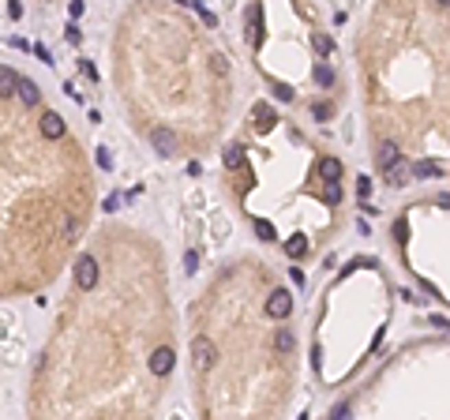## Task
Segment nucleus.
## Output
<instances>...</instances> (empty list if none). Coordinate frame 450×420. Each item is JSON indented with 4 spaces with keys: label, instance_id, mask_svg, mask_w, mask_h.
Listing matches in <instances>:
<instances>
[{
    "label": "nucleus",
    "instance_id": "34",
    "mask_svg": "<svg viewBox=\"0 0 450 420\" xmlns=\"http://www.w3.org/2000/svg\"><path fill=\"white\" fill-rule=\"evenodd\" d=\"M83 75H86V79H98V68H94L91 60H83Z\"/></svg>",
    "mask_w": 450,
    "mask_h": 420
},
{
    "label": "nucleus",
    "instance_id": "27",
    "mask_svg": "<svg viewBox=\"0 0 450 420\" xmlns=\"http://www.w3.org/2000/svg\"><path fill=\"white\" fill-rule=\"evenodd\" d=\"M83 0H68V15H71V19H79V15H83Z\"/></svg>",
    "mask_w": 450,
    "mask_h": 420
},
{
    "label": "nucleus",
    "instance_id": "7",
    "mask_svg": "<svg viewBox=\"0 0 450 420\" xmlns=\"http://www.w3.org/2000/svg\"><path fill=\"white\" fill-rule=\"evenodd\" d=\"M42 136L45 139H60L64 136V116L60 113H45L42 116Z\"/></svg>",
    "mask_w": 450,
    "mask_h": 420
},
{
    "label": "nucleus",
    "instance_id": "22",
    "mask_svg": "<svg viewBox=\"0 0 450 420\" xmlns=\"http://www.w3.org/2000/svg\"><path fill=\"white\" fill-rule=\"evenodd\" d=\"M316 83H319V86H331V83H334V71L327 68V64H316Z\"/></svg>",
    "mask_w": 450,
    "mask_h": 420
},
{
    "label": "nucleus",
    "instance_id": "1",
    "mask_svg": "<svg viewBox=\"0 0 450 420\" xmlns=\"http://www.w3.org/2000/svg\"><path fill=\"white\" fill-rule=\"evenodd\" d=\"M191 364H196V371H211L214 364H218V345H214L206 334L191 338Z\"/></svg>",
    "mask_w": 450,
    "mask_h": 420
},
{
    "label": "nucleus",
    "instance_id": "2",
    "mask_svg": "<svg viewBox=\"0 0 450 420\" xmlns=\"http://www.w3.org/2000/svg\"><path fill=\"white\" fill-rule=\"evenodd\" d=\"M75 285L83 293H91L94 285H98V259L94 256H79L75 259Z\"/></svg>",
    "mask_w": 450,
    "mask_h": 420
},
{
    "label": "nucleus",
    "instance_id": "5",
    "mask_svg": "<svg viewBox=\"0 0 450 420\" xmlns=\"http://www.w3.org/2000/svg\"><path fill=\"white\" fill-rule=\"evenodd\" d=\"M150 147H154L162 158H173L176 154V136L169 128H154V132H150Z\"/></svg>",
    "mask_w": 450,
    "mask_h": 420
},
{
    "label": "nucleus",
    "instance_id": "26",
    "mask_svg": "<svg viewBox=\"0 0 450 420\" xmlns=\"http://www.w3.org/2000/svg\"><path fill=\"white\" fill-rule=\"evenodd\" d=\"M368 192H372V177H360L357 180V195L360 199H368Z\"/></svg>",
    "mask_w": 450,
    "mask_h": 420
},
{
    "label": "nucleus",
    "instance_id": "21",
    "mask_svg": "<svg viewBox=\"0 0 450 420\" xmlns=\"http://www.w3.org/2000/svg\"><path fill=\"white\" fill-rule=\"evenodd\" d=\"M331 113H334L331 101H319V106H311V116H316V121H331Z\"/></svg>",
    "mask_w": 450,
    "mask_h": 420
},
{
    "label": "nucleus",
    "instance_id": "19",
    "mask_svg": "<svg viewBox=\"0 0 450 420\" xmlns=\"http://www.w3.org/2000/svg\"><path fill=\"white\" fill-rule=\"evenodd\" d=\"M255 233H259V240H278V233H274V225H270L267 218H259L255 221Z\"/></svg>",
    "mask_w": 450,
    "mask_h": 420
},
{
    "label": "nucleus",
    "instance_id": "18",
    "mask_svg": "<svg viewBox=\"0 0 450 420\" xmlns=\"http://www.w3.org/2000/svg\"><path fill=\"white\" fill-rule=\"evenodd\" d=\"M311 45H316L319 57H331V53H334V42H331L327 34H316V38H311Z\"/></svg>",
    "mask_w": 450,
    "mask_h": 420
},
{
    "label": "nucleus",
    "instance_id": "28",
    "mask_svg": "<svg viewBox=\"0 0 450 420\" xmlns=\"http://www.w3.org/2000/svg\"><path fill=\"white\" fill-rule=\"evenodd\" d=\"M274 98L278 101H293V86H274Z\"/></svg>",
    "mask_w": 450,
    "mask_h": 420
},
{
    "label": "nucleus",
    "instance_id": "14",
    "mask_svg": "<svg viewBox=\"0 0 450 420\" xmlns=\"http://www.w3.org/2000/svg\"><path fill=\"white\" fill-rule=\"evenodd\" d=\"M222 162H225V169H240V165H244V147H237V143H233V147H225Z\"/></svg>",
    "mask_w": 450,
    "mask_h": 420
},
{
    "label": "nucleus",
    "instance_id": "25",
    "mask_svg": "<svg viewBox=\"0 0 450 420\" xmlns=\"http://www.w3.org/2000/svg\"><path fill=\"white\" fill-rule=\"evenodd\" d=\"M60 236H64V240H75V221H71V218H64V225H60Z\"/></svg>",
    "mask_w": 450,
    "mask_h": 420
},
{
    "label": "nucleus",
    "instance_id": "3",
    "mask_svg": "<svg viewBox=\"0 0 450 420\" xmlns=\"http://www.w3.org/2000/svg\"><path fill=\"white\" fill-rule=\"evenodd\" d=\"M289 312H293V293L285 289H274L267 300V315L270 319H289Z\"/></svg>",
    "mask_w": 450,
    "mask_h": 420
},
{
    "label": "nucleus",
    "instance_id": "20",
    "mask_svg": "<svg viewBox=\"0 0 450 420\" xmlns=\"http://www.w3.org/2000/svg\"><path fill=\"white\" fill-rule=\"evenodd\" d=\"M274 345H278L281 353H293L296 342H293V334H289V330H278V334H274Z\"/></svg>",
    "mask_w": 450,
    "mask_h": 420
},
{
    "label": "nucleus",
    "instance_id": "6",
    "mask_svg": "<svg viewBox=\"0 0 450 420\" xmlns=\"http://www.w3.org/2000/svg\"><path fill=\"white\" fill-rule=\"evenodd\" d=\"M375 162H379V169H390L394 162H401V150H398V143H379V150H375Z\"/></svg>",
    "mask_w": 450,
    "mask_h": 420
},
{
    "label": "nucleus",
    "instance_id": "10",
    "mask_svg": "<svg viewBox=\"0 0 450 420\" xmlns=\"http://www.w3.org/2000/svg\"><path fill=\"white\" fill-rule=\"evenodd\" d=\"M439 173H443V165L431 162V158H424V162L413 165V177H416V180H431V177H439Z\"/></svg>",
    "mask_w": 450,
    "mask_h": 420
},
{
    "label": "nucleus",
    "instance_id": "31",
    "mask_svg": "<svg viewBox=\"0 0 450 420\" xmlns=\"http://www.w3.org/2000/svg\"><path fill=\"white\" fill-rule=\"evenodd\" d=\"M98 165H102V169H109V165H113V158H109V150H106V147L98 150Z\"/></svg>",
    "mask_w": 450,
    "mask_h": 420
},
{
    "label": "nucleus",
    "instance_id": "35",
    "mask_svg": "<svg viewBox=\"0 0 450 420\" xmlns=\"http://www.w3.org/2000/svg\"><path fill=\"white\" fill-rule=\"evenodd\" d=\"M394 236H398V240H405V236H409V229H405V221H398V225H394Z\"/></svg>",
    "mask_w": 450,
    "mask_h": 420
},
{
    "label": "nucleus",
    "instance_id": "16",
    "mask_svg": "<svg viewBox=\"0 0 450 420\" xmlns=\"http://www.w3.org/2000/svg\"><path fill=\"white\" fill-rule=\"evenodd\" d=\"M323 203L327 207H338V203H342V188H338V180H327L323 184Z\"/></svg>",
    "mask_w": 450,
    "mask_h": 420
},
{
    "label": "nucleus",
    "instance_id": "29",
    "mask_svg": "<svg viewBox=\"0 0 450 420\" xmlns=\"http://www.w3.org/2000/svg\"><path fill=\"white\" fill-rule=\"evenodd\" d=\"M184 267H188V274H196V267H199V256H196V251H188V256H184Z\"/></svg>",
    "mask_w": 450,
    "mask_h": 420
},
{
    "label": "nucleus",
    "instance_id": "17",
    "mask_svg": "<svg viewBox=\"0 0 450 420\" xmlns=\"http://www.w3.org/2000/svg\"><path fill=\"white\" fill-rule=\"evenodd\" d=\"M248 42H252V45H263V27H259V15H252V19H248Z\"/></svg>",
    "mask_w": 450,
    "mask_h": 420
},
{
    "label": "nucleus",
    "instance_id": "24",
    "mask_svg": "<svg viewBox=\"0 0 450 420\" xmlns=\"http://www.w3.org/2000/svg\"><path fill=\"white\" fill-rule=\"evenodd\" d=\"M64 38H68V42H71V45H79V42H83V30H79V27H75V23H71V27H68V30H64Z\"/></svg>",
    "mask_w": 450,
    "mask_h": 420
},
{
    "label": "nucleus",
    "instance_id": "11",
    "mask_svg": "<svg viewBox=\"0 0 450 420\" xmlns=\"http://www.w3.org/2000/svg\"><path fill=\"white\" fill-rule=\"evenodd\" d=\"M304 251H308V236H304V233H293V236L285 240V256H289V259H300Z\"/></svg>",
    "mask_w": 450,
    "mask_h": 420
},
{
    "label": "nucleus",
    "instance_id": "12",
    "mask_svg": "<svg viewBox=\"0 0 450 420\" xmlns=\"http://www.w3.org/2000/svg\"><path fill=\"white\" fill-rule=\"evenodd\" d=\"M319 177H323V184L327 180H342V162L338 158H323L319 162Z\"/></svg>",
    "mask_w": 450,
    "mask_h": 420
},
{
    "label": "nucleus",
    "instance_id": "36",
    "mask_svg": "<svg viewBox=\"0 0 450 420\" xmlns=\"http://www.w3.org/2000/svg\"><path fill=\"white\" fill-rule=\"evenodd\" d=\"M439 207H447V210H450V195H447V192L439 195Z\"/></svg>",
    "mask_w": 450,
    "mask_h": 420
},
{
    "label": "nucleus",
    "instance_id": "13",
    "mask_svg": "<svg viewBox=\"0 0 450 420\" xmlns=\"http://www.w3.org/2000/svg\"><path fill=\"white\" fill-rule=\"evenodd\" d=\"M19 90V79H15L12 68H0V98H12Z\"/></svg>",
    "mask_w": 450,
    "mask_h": 420
},
{
    "label": "nucleus",
    "instance_id": "9",
    "mask_svg": "<svg viewBox=\"0 0 450 420\" xmlns=\"http://www.w3.org/2000/svg\"><path fill=\"white\" fill-rule=\"evenodd\" d=\"M19 101H23V106H38V101H42V90H38V83H30V79H19Z\"/></svg>",
    "mask_w": 450,
    "mask_h": 420
},
{
    "label": "nucleus",
    "instance_id": "32",
    "mask_svg": "<svg viewBox=\"0 0 450 420\" xmlns=\"http://www.w3.org/2000/svg\"><path fill=\"white\" fill-rule=\"evenodd\" d=\"M8 15H12V19H19V15H23V4H19V0H12V4H8Z\"/></svg>",
    "mask_w": 450,
    "mask_h": 420
},
{
    "label": "nucleus",
    "instance_id": "23",
    "mask_svg": "<svg viewBox=\"0 0 450 420\" xmlns=\"http://www.w3.org/2000/svg\"><path fill=\"white\" fill-rule=\"evenodd\" d=\"M211 68L218 71V75H229V60H225L222 53H211Z\"/></svg>",
    "mask_w": 450,
    "mask_h": 420
},
{
    "label": "nucleus",
    "instance_id": "15",
    "mask_svg": "<svg viewBox=\"0 0 450 420\" xmlns=\"http://www.w3.org/2000/svg\"><path fill=\"white\" fill-rule=\"evenodd\" d=\"M255 116H259V124H255L259 132H270V128H274V109H270V106H255Z\"/></svg>",
    "mask_w": 450,
    "mask_h": 420
},
{
    "label": "nucleus",
    "instance_id": "8",
    "mask_svg": "<svg viewBox=\"0 0 450 420\" xmlns=\"http://www.w3.org/2000/svg\"><path fill=\"white\" fill-rule=\"evenodd\" d=\"M409 177H413V165H405V162H394L390 169H387V184L390 188H401Z\"/></svg>",
    "mask_w": 450,
    "mask_h": 420
},
{
    "label": "nucleus",
    "instance_id": "38",
    "mask_svg": "<svg viewBox=\"0 0 450 420\" xmlns=\"http://www.w3.org/2000/svg\"><path fill=\"white\" fill-rule=\"evenodd\" d=\"M176 4H191V0H176Z\"/></svg>",
    "mask_w": 450,
    "mask_h": 420
},
{
    "label": "nucleus",
    "instance_id": "37",
    "mask_svg": "<svg viewBox=\"0 0 450 420\" xmlns=\"http://www.w3.org/2000/svg\"><path fill=\"white\" fill-rule=\"evenodd\" d=\"M436 4H443V8H450V0H436Z\"/></svg>",
    "mask_w": 450,
    "mask_h": 420
},
{
    "label": "nucleus",
    "instance_id": "33",
    "mask_svg": "<svg viewBox=\"0 0 450 420\" xmlns=\"http://www.w3.org/2000/svg\"><path fill=\"white\" fill-rule=\"evenodd\" d=\"M34 53H38V60H45V64H53V57H49V49H45V45H34Z\"/></svg>",
    "mask_w": 450,
    "mask_h": 420
},
{
    "label": "nucleus",
    "instance_id": "4",
    "mask_svg": "<svg viewBox=\"0 0 450 420\" xmlns=\"http://www.w3.org/2000/svg\"><path fill=\"white\" fill-rule=\"evenodd\" d=\"M173 364H176V353L169 349V345H158V349L150 353V371H154V375H169Z\"/></svg>",
    "mask_w": 450,
    "mask_h": 420
},
{
    "label": "nucleus",
    "instance_id": "30",
    "mask_svg": "<svg viewBox=\"0 0 450 420\" xmlns=\"http://www.w3.org/2000/svg\"><path fill=\"white\" fill-rule=\"evenodd\" d=\"M196 12H199V19H203V23H206V27H218V19H214V15H211V12H206V8H196Z\"/></svg>",
    "mask_w": 450,
    "mask_h": 420
}]
</instances>
